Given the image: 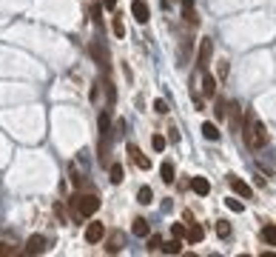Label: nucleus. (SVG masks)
I'll return each mask as SVG.
<instances>
[{
  "instance_id": "20e7f679",
  "label": "nucleus",
  "mask_w": 276,
  "mask_h": 257,
  "mask_svg": "<svg viewBox=\"0 0 276 257\" xmlns=\"http://www.w3.org/2000/svg\"><path fill=\"white\" fill-rule=\"evenodd\" d=\"M40 252H46V237L43 234H32L23 246V255H40Z\"/></svg>"
},
{
  "instance_id": "2eb2a0df",
  "label": "nucleus",
  "mask_w": 276,
  "mask_h": 257,
  "mask_svg": "<svg viewBox=\"0 0 276 257\" xmlns=\"http://www.w3.org/2000/svg\"><path fill=\"white\" fill-rule=\"evenodd\" d=\"M160 175H162V180H165L168 186H171L174 180H177V177H174V163H171V160H165V163L160 166Z\"/></svg>"
},
{
  "instance_id": "f3484780",
  "label": "nucleus",
  "mask_w": 276,
  "mask_h": 257,
  "mask_svg": "<svg viewBox=\"0 0 276 257\" xmlns=\"http://www.w3.org/2000/svg\"><path fill=\"white\" fill-rule=\"evenodd\" d=\"M92 55H94V60H97L100 66H108V55H105V49L100 46V43H92Z\"/></svg>"
},
{
  "instance_id": "473e14b6",
  "label": "nucleus",
  "mask_w": 276,
  "mask_h": 257,
  "mask_svg": "<svg viewBox=\"0 0 276 257\" xmlns=\"http://www.w3.org/2000/svg\"><path fill=\"white\" fill-rule=\"evenodd\" d=\"M114 35H117V37L126 35V26H123V20H114Z\"/></svg>"
},
{
  "instance_id": "b1692460",
  "label": "nucleus",
  "mask_w": 276,
  "mask_h": 257,
  "mask_svg": "<svg viewBox=\"0 0 276 257\" xmlns=\"http://www.w3.org/2000/svg\"><path fill=\"white\" fill-rule=\"evenodd\" d=\"M151 146H154V152H162L165 149V137L162 134H151Z\"/></svg>"
},
{
  "instance_id": "4468645a",
  "label": "nucleus",
  "mask_w": 276,
  "mask_h": 257,
  "mask_svg": "<svg viewBox=\"0 0 276 257\" xmlns=\"http://www.w3.org/2000/svg\"><path fill=\"white\" fill-rule=\"evenodd\" d=\"M202 137H205V140H219L222 134H219L217 123H202Z\"/></svg>"
},
{
  "instance_id": "aec40b11",
  "label": "nucleus",
  "mask_w": 276,
  "mask_h": 257,
  "mask_svg": "<svg viewBox=\"0 0 276 257\" xmlns=\"http://www.w3.org/2000/svg\"><path fill=\"white\" fill-rule=\"evenodd\" d=\"M137 200L142 203V206H148V203H154V192H151L148 186H142V189L137 192Z\"/></svg>"
},
{
  "instance_id": "1a4fd4ad",
  "label": "nucleus",
  "mask_w": 276,
  "mask_h": 257,
  "mask_svg": "<svg viewBox=\"0 0 276 257\" xmlns=\"http://www.w3.org/2000/svg\"><path fill=\"white\" fill-rule=\"evenodd\" d=\"M128 154H131V160H134V163H137L139 169H151V160H148V157H145L142 152H139L134 143H128Z\"/></svg>"
},
{
  "instance_id": "423d86ee",
  "label": "nucleus",
  "mask_w": 276,
  "mask_h": 257,
  "mask_svg": "<svg viewBox=\"0 0 276 257\" xmlns=\"http://www.w3.org/2000/svg\"><path fill=\"white\" fill-rule=\"evenodd\" d=\"M228 183H230V189L239 194V197H245V200H251L253 197V189L245 183V180H239V177H228Z\"/></svg>"
},
{
  "instance_id": "f704fd0d",
  "label": "nucleus",
  "mask_w": 276,
  "mask_h": 257,
  "mask_svg": "<svg viewBox=\"0 0 276 257\" xmlns=\"http://www.w3.org/2000/svg\"><path fill=\"white\" fill-rule=\"evenodd\" d=\"M225 74H228V63L222 60V63H219V77H225Z\"/></svg>"
},
{
  "instance_id": "c85d7f7f",
  "label": "nucleus",
  "mask_w": 276,
  "mask_h": 257,
  "mask_svg": "<svg viewBox=\"0 0 276 257\" xmlns=\"http://www.w3.org/2000/svg\"><path fill=\"white\" fill-rule=\"evenodd\" d=\"M214 115H217L219 120H222V117L228 115V106H225V103H222V100H219V103H217V109H214Z\"/></svg>"
},
{
  "instance_id": "a211bd4d",
  "label": "nucleus",
  "mask_w": 276,
  "mask_h": 257,
  "mask_svg": "<svg viewBox=\"0 0 276 257\" xmlns=\"http://www.w3.org/2000/svg\"><path fill=\"white\" fill-rule=\"evenodd\" d=\"M108 149H111L108 134H103V140H100V166H105V169H108Z\"/></svg>"
},
{
  "instance_id": "39448f33",
  "label": "nucleus",
  "mask_w": 276,
  "mask_h": 257,
  "mask_svg": "<svg viewBox=\"0 0 276 257\" xmlns=\"http://www.w3.org/2000/svg\"><path fill=\"white\" fill-rule=\"evenodd\" d=\"M131 14H134V20H137V23H145V20L151 17L148 3H145V0H131Z\"/></svg>"
},
{
  "instance_id": "cd10ccee",
  "label": "nucleus",
  "mask_w": 276,
  "mask_h": 257,
  "mask_svg": "<svg viewBox=\"0 0 276 257\" xmlns=\"http://www.w3.org/2000/svg\"><path fill=\"white\" fill-rule=\"evenodd\" d=\"M105 97H108V109H111V106H114V86H111V83H105Z\"/></svg>"
},
{
  "instance_id": "9b49d317",
  "label": "nucleus",
  "mask_w": 276,
  "mask_h": 257,
  "mask_svg": "<svg viewBox=\"0 0 276 257\" xmlns=\"http://www.w3.org/2000/svg\"><path fill=\"white\" fill-rule=\"evenodd\" d=\"M165 255H180L183 252V237H174V240H168V243H162L160 246Z\"/></svg>"
},
{
  "instance_id": "f257e3e1",
  "label": "nucleus",
  "mask_w": 276,
  "mask_h": 257,
  "mask_svg": "<svg viewBox=\"0 0 276 257\" xmlns=\"http://www.w3.org/2000/svg\"><path fill=\"white\" fill-rule=\"evenodd\" d=\"M69 206L74 209L77 217H89V214H94V211L100 209V197L97 194H74L69 200Z\"/></svg>"
},
{
  "instance_id": "0eeeda50",
  "label": "nucleus",
  "mask_w": 276,
  "mask_h": 257,
  "mask_svg": "<svg viewBox=\"0 0 276 257\" xmlns=\"http://www.w3.org/2000/svg\"><path fill=\"white\" fill-rule=\"evenodd\" d=\"M105 237V226L103 223H89V229H86V240L89 243H100Z\"/></svg>"
},
{
  "instance_id": "c9c22d12",
  "label": "nucleus",
  "mask_w": 276,
  "mask_h": 257,
  "mask_svg": "<svg viewBox=\"0 0 276 257\" xmlns=\"http://www.w3.org/2000/svg\"><path fill=\"white\" fill-rule=\"evenodd\" d=\"M168 137H171V140L177 143V140H180V131H177V128H168Z\"/></svg>"
},
{
  "instance_id": "4be33fe9",
  "label": "nucleus",
  "mask_w": 276,
  "mask_h": 257,
  "mask_svg": "<svg viewBox=\"0 0 276 257\" xmlns=\"http://www.w3.org/2000/svg\"><path fill=\"white\" fill-rule=\"evenodd\" d=\"M123 177H126V172H123V166L114 163L111 166V183H123Z\"/></svg>"
},
{
  "instance_id": "bb28decb",
  "label": "nucleus",
  "mask_w": 276,
  "mask_h": 257,
  "mask_svg": "<svg viewBox=\"0 0 276 257\" xmlns=\"http://www.w3.org/2000/svg\"><path fill=\"white\" fill-rule=\"evenodd\" d=\"M154 112L157 115H168V103L165 100H154Z\"/></svg>"
},
{
  "instance_id": "a878e982",
  "label": "nucleus",
  "mask_w": 276,
  "mask_h": 257,
  "mask_svg": "<svg viewBox=\"0 0 276 257\" xmlns=\"http://www.w3.org/2000/svg\"><path fill=\"white\" fill-rule=\"evenodd\" d=\"M217 234H219V237H228V234H230L228 220H219V223H217Z\"/></svg>"
},
{
  "instance_id": "72a5a7b5",
  "label": "nucleus",
  "mask_w": 276,
  "mask_h": 257,
  "mask_svg": "<svg viewBox=\"0 0 276 257\" xmlns=\"http://www.w3.org/2000/svg\"><path fill=\"white\" fill-rule=\"evenodd\" d=\"M0 255H17V249H14V246H6V243H0Z\"/></svg>"
},
{
  "instance_id": "ddd939ff",
  "label": "nucleus",
  "mask_w": 276,
  "mask_h": 257,
  "mask_svg": "<svg viewBox=\"0 0 276 257\" xmlns=\"http://www.w3.org/2000/svg\"><path fill=\"white\" fill-rule=\"evenodd\" d=\"M185 237H188V243H199V240L205 237V232H202V226H196V223H191V229L185 232Z\"/></svg>"
},
{
  "instance_id": "6e6552de",
  "label": "nucleus",
  "mask_w": 276,
  "mask_h": 257,
  "mask_svg": "<svg viewBox=\"0 0 276 257\" xmlns=\"http://www.w3.org/2000/svg\"><path fill=\"white\" fill-rule=\"evenodd\" d=\"M183 17H185V23H188V26H196V23H199L194 0H183Z\"/></svg>"
},
{
  "instance_id": "7c9ffc66",
  "label": "nucleus",
  "mask_w": 276,
  "mask_h": 257,
  "mask_svg": "<svg viewBox=\"0 0 276 257\" xmlns=\"http://www.w3.org/2000/svg\"><path fill=\"white\" fill-rule=\"evenodd\" d=\"M171 232H174V237H185V232H188V229H185L183 223H174V229H171Z\"/></svg>"
},
{
  "instance_id": "e433bc0d",
  "label": "nucleus",
  "mask_w": 276,
  "mask_h": 257,
  "mask_svg": "<svg viewBox=\"0 0 276 257\" xmlns=\"http://www.w3.org/2000/svg\"><path fill=\"white\" fill-rule=\"evenodd\" d=\"M103 6H105V9H114V6H117V0H103Z\"/></svg>"
},
{
  "instance_id": "412c9836",
  "label": "nucleus",
  "mask_w": 276,
  "mask_h": 257,
  "mask_svg": "<svg viewBox=\"0 0 276 257\" xmlns=\"http://www.w3.org/2000/svg\"><path fill=\"white\" fill-rule=\"evenodd\" d=\"M97 123H100V134H108V131H111V117H108V112H103Z\"/></svg>"
},
{
  "instance_id": "f03ea898",
  "label": "nucleus",
  "mask_w": 276,
  "mask_h": 257,
  "mask_svg": "<svg viewBox=\"0 0 276 257\" xmlns=\"http://www.w3.org/2000/svg\"><path fill=\"white\" fill-rule=\"evenodd\" d=\"M245 143L251 146V149H262L265 143H268V131L259 120H251V126L245 128Z\"/></svg>"
},
{
  "instance_id": "7ed1b4c3",
  "label": "nucleus",
  "mask_w": 276,
  "mask_h": 257,
  "mask_svg": "<svg viewBox=\"0 0 276 257\" xmlns=\"http://www.w3.org/2000/svg\"><path fill=\"white\" fill-rule=\"evenodd\" d=\"M211 55H214V40H199V52H196V66H199V71L208 69V63H211Z\"/></svg>"
},
{
  "instance_id": "dca6fc26",
  "label": "nucleus",
  "mask_w": 276,
  "mask_h": 257,
  "mask_svg": "<svg viewBox=\"0 0 276 257\" xmlns=\"http://www.w3.org/2000/svg\"><path fill=\"white\" fill-rule=\"evenodd\" d=\"M131 232L137 234V237H148V220H142V217H137V220H134V226H131Z\"/></svg>"
},
{
  "instance_id": "c756f323",
  "label": "nucleus",
  "mask_w": 276,
  "mask_h": 257,
  "mask_svg": "<svg viewBox=\"0 0 276 257\" xmlns=\"http://www.w3.org/2000/svg\"><path fill=\"white\" fill-rule=\"evenodd\" d=\"M92 17H94V23L103 29V17H100V6H92Z\"/></svg>"
},
{
  "instance_id": "393cba45",
  "label": "nucleus",
  "mask_w": 276,
  "mask_h": 257,
  "mask_svg": "<svg viewBox=\"0 0 276 257\" xmlns=\"http://www.w3.org/2000/svg\"><path fill=\"white\" fill-rule=\"evenodd\" d=\"M225 203H228L230 211H242V209H245V203H242V200H236V197H228Z\"/></svg>"
},
{
  "instance_id": "2f4dec72",
  "label": "nucleus",
  "mask_w": 276,
  "mask_h": 257,
  "mask_svg": "<svg viewBox=\"0 0 276 257\" xmlns=\"http://www.w3.org/2000/svg\"><path fill=\"white\" fill-rule=\"evenodd\" d=\"M160 246H162V240L157 237V234H154V237H148V252H154V249H160Z\"/></svg>"
},
{
  "instance_id": "6ab92c4d",
  "label": "nucleus",
  "mask_w": 276,
  "mask_h": 257,
  "mask_svg": "<svg viewBox=\"0 0 276 257\" xmlns=\"http://www.w3.org/2000/svg\"><path fill=\"white\" fill-rule=\"evenodd\" d=\"M123 240H126V237H123L120 232H114L111 234V240H108V246H105V252H120V249H123Z\"/></svg>"
},
{
  "instance_id": "f8f14e48",
  "label": "nucleus",
  "mask_w": 276,
  "mask_h": 257,
  "mask_svg": "<svg viewBox=\"0 0 276 257\" xmlns=\"http://www.w3.org/2000/svg\"><path fill=\"white\" fill-rule=\"evenodd\" d=\"M191 189H194L196 194H202V197H205L208 192H211V183H208L205 177H194V180H191Z\"/></svg>"
},
{
  "instance_id": "5701e85b",
  "label": "nucleus",
  "mask_w": 276,
  "mask_h": 257,
  "mask_svg": "<svg viewBox=\"0 0 276 257\" xmlns=\"http://www.w3.org/2000/svg\"><path fill=\"white\" fill-rule=\"evenodd\" d=\"M262 237L268 240V243L276 246V226H265V229H262Z\"/></svg>"
},
{
  "instance_id": "9d476101",
  "label": "nucleus",
  "mask_w": 276,
  "mask_h": 257,
  "mask_svg": "<svg viewBox=\"0 0 276 257\" xmlns=\"http://www.w3.org/2000/svg\"><path fill=\"white\" fill-rule=\"evenodd\" d=\"M202 94H205V97H214V94H217V77H211L208 71H202Z\"/></svg>"
}]
</instances>
